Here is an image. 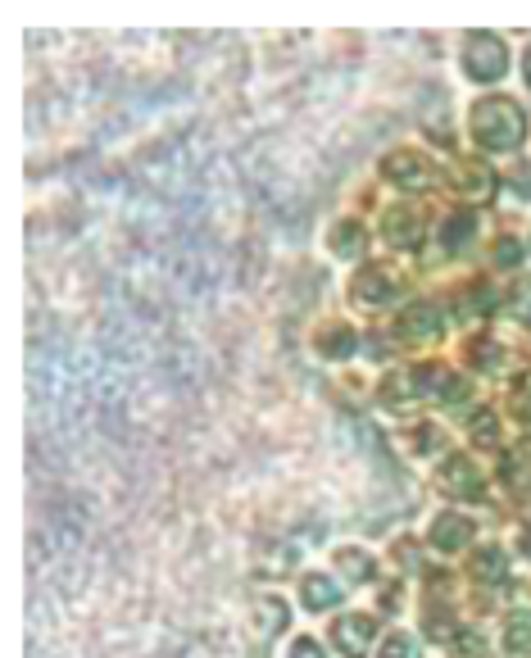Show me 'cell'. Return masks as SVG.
Masks as SVG:
<instances>
[{"instance_id":"6da1fadb","label":"cell","mask_w":531,"mask_h":658,"mask_svg":"<svg viewBox=\"0 0 531 658\" xmlns=\"http://www.w3.org/2000/svg\"><path fill=\"white\" fill-rule=\"evenodd\" d=\"M472 137L486 150H513L527 137V114L509 96H491L472 109Z\"/></svg>"},{"instance_id":"7a4b0ae2","label":"cell","mask_w":531,"mask_h":658,"mask_svg":"<svg viewBox=\"0 0 531 658\" xmlns=\"http://www.w3.org/2000/svg\"><path fill=\"white\" fill-rule=\"evenodd\" d=\"M509 69V50L500 37H472V46L463 50V73L472 82H495Z\"/></svg>"},{"instance_id":"3957f363","label":"cell","mask_w":531,"mask_h":658,"mask_svg":"<svg viewBox=\"0 0 531 658\" xmlns=\"http://www.w3.org/2000/svg\"><path fill=\"white\" fill-rule=\"evenodd\" d=\"M373 618H364V613H350V618H341L332 627V640H336V649H341L345 658H364L368 654V645H373Z\"/></svg>"},{"instance_id":"277c9868","label":"cell","mask_w":531,"mask_h":658,"mask_svg":"<svg viewBox=\"0 0 531 658\" xmlns=\"http://www.w3.org/2000/svg\"><path fill=\"white\" fill-rule=\"evenodd\" d=\"M468 541H472V522L459 518V513H441V518L432 522V545H436L441 554L463 550Z\"/></svg>"},{"instance_id":"5b68a950","label":"cell","mask_w":531,"mask_h":658,"mask_svg":"<svg viewBox=\"0 0 531 658\" xmlns=\"http://www.w3.org/2000/svg\"><path fill=\"white\" fill-rule=\"evenodd\" d=\"M418 214H413L409 205H395V209H386L382 214V236L391 241V246H413L418 241Z\"/></svg>"},{"instance_id":"8992f818","label":"cell","mask_w":531,"mask_h":658,"mask_svg":"<svg viewBox=\"0 0 531 658\" xmlns=\"http://www.w3.org/2000/svg\"><path fill=\"white\" fill-rule=\"evenodd\" d=\"M441 332V314L432 305H413L400 314V336L404 341H432Z\"/></svg>"},{"instance_id":"52a82bcc","label":"cell","mask_w":531,"mask_h":658,"mask_svg":"<svg viewBox=\"0 0 531 658\" xmlns=\"http://www.w3.org/2000/svg\"><path fill=\"white\" fill-rule=\"evenodd\" d=\"M445 491L459 495V500H477L482 495V472L472 468L468 459H450L445 463Z\"/></svg>"},{"instance_id":"ba28073f","label":"cell","mask_w":531,"mask_h":658,"mask_svg":"<svg viewBox=\"0 0 531 658\" xmlns=\"http://www.w3.org/2000/svg\"><path fill=\"white\" fill-rule=\"evenodd\" d=\"M350 295H354V305H386L391 300V277L386 273H377V268H364V273L354 277V286H350Z\"/></svg>"},{"instance_id":"9c48e42d","label":"cell","mask_w":531,"mask_h":658,"mask_svg":"<svg viewBox=\"0 0 531 658\" xmlns=\"http://www.w3.org/2000/svg\"><path fill=\"white\" fill-rule=\"evenodd\" d=\"M382 173L391 177V182H400V187H418L427 177V164L418 155H409V150H395V155L382 159Z\"/></svg>"},{"instance_id":"30bf717a","label":"cell","mask_w":531,"mask_h":658,"mask_svg":"<svg viewBox=\"0 0 531 658\" xmlns=\"http://www.w3.org/2000/svg\"><path fill=\"white\" fill-rule=\"evenodd\" d=\"M341 595H345V590L336 586L332 577H323V572H309V577H305V590H300L305 609H314V613H323V609H332V604H341Z\"/></svg>"},{"instance_id":"8fae6325","label":"cell","mask_w":531,"mask_h":658,"mask_svg":"<svg viewBox=\"0 0 531 658\" xmlns=\"http://www.w3.org/2000/svg\"><path fill=\"white\" fill-rule=\"evenodd\" d=\"M336 572H341L345 581H368L373 577V559L350 545V550H336Z\"/></svg>"},{"instance_id":"7c38bea8","label":"cell","mask_w":531,"mask_h":658,"mask_svg":"<svg viewBox=\"0 0 531 658\" xmlns=\"http://www.w3.org/2000/svg\"><path fill=\"white\" fill-rule=\"evenodd\" d=\"M359 246H364V232H359L354 223H336V232L327 236V250L341 255V259H354L359 255Z\"/></svg>"},{"instance_id":"4fadbf2b","label":"cell","mask_w":531,"mask_h":658,"mask_svg":"<svg viewBox=\"0 0 531 658\" xmlns=\"http://www.w3.org/2000/svg\"><path fill=\"white\" fill-rule=\"evenodd\" d=\"M504 649L509 658H531V618H513L504 627Z\"/></svg>"},{"instance_id":"5bb4252c","label":"cell","mask_w":531,"mask_h":658,"mask_svg":"<svg viewBox=\"0 0 531 658\" xmlns=\"http://www.w3.org/2000/svg\"><path fill=\"white\" fill-rule=\"evenodd\" d=\"M450 654L454 658H491V645H486L482 631H459V636H450Z\"/></svg>"},{"instance_id":"9a60e30c","label":"cell","mask_w":531,"mask_h":658,"mask_svg":"<svg viewBox=\"0 0 531 658\" xmlns=\"http://www.w3.org/2000/svg\"><path fill=\"white\" fill-rule=\"evenodd\" d=\"M472 223H477L472 214H454V218H445V232H441L445 250H463V246H468V241H472Z\"/></svg>"},{"instance_id":"2e32d148","label":"cell","mask_w":531,"mask_h":658,"mask_svg":"<svg viewBox=\"0 0 531 658\" xmlns=\"http://www.w3.org/2000/svg\"><path fill=\"white\" fill-rule=\"evenodd\" d=\"M427 382L436 386V395H441V400H463V395H468V382H459V377H445L441 368H432V373H427Z\"/></svg>"},{"instance_id":"e0dca14e","label":"cell","mask_w":531,"mask_h":658,"mask_svg":"<svg viewBox=\"0 0 531 658\" xmlns=\"http://www.w3.org/2000/svg\"><path fill=\"white\" fill-rule=\"evenodd\" d=\"M472 577H477V581H495V577H504V559H500V550H482V554H477V563H472Z\"/></svg>"},{"instance_id":"ac0fdd59","label":"cell","mask_w":531,"mask_h":658,"mask_svg":"<svg viewBox=\"0 0 531 658\" xmlns=\"http://www.w3.org/2000/svg\"><path fill=\"white\" fill-rule=\"evenodd\" d=\"M382 658H418V645H413V636L395 631V636L382 640Z\"/></svg>"},{"instance_id":"d6986e66","label":"cell","mask_w":531,"mask_h":658,"mask_svg":"<svg viewBox=\"0 0 531 658\" xmlns=\"http://www.w3.org/2000/svg\"><path fill=\"white\" fill-rule=\"evenodd\" d=\"M259 622H268V631H282V622H286L282 604H277V600H264V604H259Z\"/></svg>"},{"instance_id":"ffe728a7","label":"cell","mask_w":531,"mask_h":658,"mask_svg":"<svg viewBox=\"0 0 531 658\" xmlns=\"http://www.w3.org/2000/svg\"><path fill=\"white\" fill-rule=\"evenodd\" d=\"M436 445H441V432L436 427H418V454H436Z\"/></svg>"},{"instance_id":"44dd1931","label":"cell","mask_w":531,"mask_h":658,"mask_svg":"<svg viewBox=\"0 0 531 658\" xmlns=\"http://www.w3.org/2000/svg\"><path fill=\"white\" fill-rule=\"evenodd\" d=\"M286 658H323V649H318L314 640H295L291 654H286Z\"/></svg>"},{"instance_id":"7402d4cb","label":"cell","mask_w":531,"mask_h":658,"mask_svg":"<svg viewBox=\"0 0 531 658\" xmlns=\"http://www.w3.org/2000/svg\"><path fill=\"white\" fill-rule=\"evenodd\" d=\"M495 255H500V264L513 268V259L522 255V246H518V241H500V250H495Z\"/></svg>"},{"instance_id":"603a6c76","label":"cell","mask_w":531,"mask_h":658,"mask_svg":"<svg viewBox=\"0 0 531 658\" xmlns=\"http://www.w3.org/2000/svg\"><path fill=\"white\" fill-rule=\"evenodd\" d=\"M472 436H477V441H491V436H495V418H477V423H472Z\"/></svg>"},{"instance_id":"cb8c5ba5","label":"cell","mask_w":531,"mask_h":658,"mask_svg":"<svg viewBox=\"0 0 531 658\" xmlns=\"http://www.w3.org/2000/svg\"><path fill=\"white\" fill-rule=\"evenodd\" d=\"M518 305L531 314V282H522V286H518Z\"/></svg>"},{"instance_id":"d4e9b609","label":"cell","mask_w":531,"mask_h":658,"mask_svg":"<svg viewBox=\"0 0 531 658\" xmlns=\"http://www.w3.org/2000/svg\"><path fill=\"white\" fill-rule=\"evenodd\" d=\"M522 69H527V78H531V55H527V64H522Z\"/></svg>"}]
</instances>
